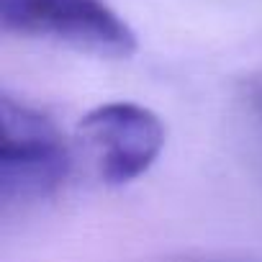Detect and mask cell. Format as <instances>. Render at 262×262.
<instances>
[{
	"label": "cell",
	"mask_w": 262,
	"mask_h": 262,
	"mask_svg": "<svg viewBox=\"0 0 262 262\" xmlns=\"http://www.w3.org/2000/svg\"><path fill=\"white\" fill-rule=\"evenodd\" d=\"M3 155L0 198L6 206H26L54 195L72 170V155L59 128L34 105L11 95L0 98Z\"/></svg>",
	"instance_id": "obj_1"
},
{
	"label": "cell",
	"mask_w": 262,
	"mask_h": 262,
	"mask_svg": "<svg viewBox=\"0 0 262 262\" xmlns=\"http://www.w3.org/2000/svg\"><path fill=\"white\" fill-rule=\"evenodd\" d=\"M3 31L67 44L95 57L126 59L137 34L105 0H0Z\"/></svg>",
	"instance_id": "obj_2"
},
{
	"label": "cell",
	"mask_w": 262,
	"mask_h": 262,
	"mask_svg": "<svg viewBox=\"0 0 262 262\" xmlns=\"http://www.w3.org/2000/svg\"><path fill=\"white\" fill-rule=\"evenodd\" d=\"M98 172L108 185H126L142 178L165 149V126L157 113L139 103L113 100L93 108L82 123Z\"/></svg>",
	"instance_id": "obj_3"
},
{
	"label": "cell",
	"mask_w": 262,
	"mask_h": 262,
	"mask_svg": "<svg viewBox=\"0 0 262 262\" xmlns=\"http://www.w3.org/2000/svg\"><path fill=\"white\" fill-rule=\"evenodd\" d=\"M172 262H249V259H236V257H183V259H172Z\"/></svg>",
	"instance_id": "obj_4"
},
{
	"label": "cell",
	"mask_w": 262,
	"mask_h": 262,
	"mask_svg": "<svg viewBox=\"0 0 262 262\" xmlns=\"http://www.w3.org/2000/svg\"><path fill=\"white\" fill-rule=\"evenodd\" d=\"M254 100H257V108H259V116H262V88H257V93H254Z\"/></svg>",
	"instance_id": "obj_5"
}]
</instances>
